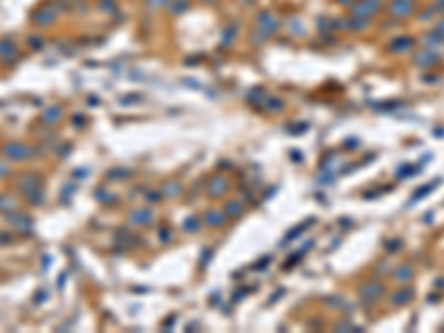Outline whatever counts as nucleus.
I'll list each match as a JSON object with an SVG mask.
<instances>
[{"label": "nucleus", "mask_w": 444, "mask_h": 333, "mask_svg": "<svg viewBox=\"0 0 444 333\" xmlns=\"http://www.w3.org/2000/svg\"><path fill=\"white\" fill-rule=\"evenodd\" d=\"M18 189L24 193V196H29L31 200H40V178L36 174H27L18 180Z\"/></svg>", "instance_id": "obj_1"}, {"label": "nucleus", "mask_w": 444, "mask_h": 333, "mask_svg": "<svg viewBox=\"0 0 444 333\" xmlns=\"http://www.w3.org/2000/svg\"><path fill=\"white\" fill-rule=\"evenodd\" d=\"M5 155L9 160H27L34 155V149L29 145H22V142H9L5 147Z\"/></svg>", "instance_id": "obj_2"}, {"label": "nucleus", "mask_w": 444, "mask_h": 333, "mask_svg": "<svg viewBox=\"0 0 444 333\" xmlns=\"http://www.w3.org/2000/svg\"><path fill=\"white\" fill-rule=\"evenodd\" d=\"M380 9V0H362V2H357L355 7L351 9V14L355 18H367V16H373L376 11Z\"/></svg>", "instance_id": "obj_3"}, {"label": "nucleus", "mask_w": 444, "mask_h": 333, "mask_svg": "<svg viewBox=\"0 0 444 333\" xmlns=\"http://www.w3.org/2000/svg\"><path fill=\"white\" fill-rule=\"evenodd\" d=\"M258 24H260V29L265 31V34L278 31V18H275L271 11H262V14L258 16Z\"/></svg>", "instance_id": "obj_4"}, {"label": "nucleus", "mask_w": 444, "mask_h": 333, "mask_svg": "<svg viewBox=\"0 0 444 333\" xmlns=\"http://www.w3.org/2000/svg\"><path fill=\"white\" fill-rule=\"evenodd\" d=\"M389 11L393 16H406L413 11V0H393L389 5Z\"/></svg>", "instance_id": "obj_5"}, {"label": "nucleus", "mask_w": 444, "mask_h": 333, "mask_svg": "<svg viewBox=\"0 0 444 333\" xmlns=\"http://www.w3.org/2000/svg\"><path fill=\"white\" fill-rule=\"evenodd\" d=\"M224 191H227V180L224 178L218 176V178H213L211 182H209V193H211V196H220V193H224Z\"/></svg>", "instance_id": "obj_6"}, {"label": "nucleus", "mask_w": 444, "mask_h": 333, "mask_svg": "<svg viewBox=\"0 0 444 333\" xmlns=\"http://www.w3.org/2000/svg\"><path fill=\"white\" fill-rule=\"evenodd\" d=\"M131 220H135L138 224H149V222L154 220V213H151L149 209H138L135 213H131Z\"/></svg>", "instance_id": "obj_7"}, {"label": "nucleus", "mask_w": 444, "mask_h": 333, "mask_svg": "<svg viewBox=\"0 0 444 333\" xmlns=\"http://www.w3.org/2000/svg\"><path fill=\"white\" fill-rule=\"evenodd\" d=\"M413 44V38H409V36H404V38H398L391 43V51H406V49Z\"/></svg>", "instance_id": "obj_8"}, {"label": "nucleus", "mask_w": 444, "mask_h": 333, "mask_svg": "<svg viewBox=\"0 0 444 333\" xmlns=\"http://www.w3.org/2000/svg\"><path fill=\"white\" fill-rule=\"evenodd\" d=\"M16 53V44L11 40H0V58H7V56H14Z\"/></svg>", "instance_id": "obj_9"}, {"label": "nucleus", "mask_w": 444, "mask_h": 333, "mask_svg": "<svg viewBox=\"0 0 444 333\" xmlns=\"http://www.w3.org/2000/svg\"><path fill=\"white\" fill-rule=\"evenodd\" d=\"M204 220H207L211 227H218V224L224 222V213H222V211H209L207 216H204Z\"/></svg>", "instance_id": "obj_10"}, {"label": "nucleus", "mask_w": 444, "mask_h": 333, "mask_svg": "<svg viewBox=\"0 0 444 333\" xmlns=\"http://www.w3.org/2000/svg\"><path fill=\"white\" fill-rule=\"evenodd\" d=\"M11 220H14V222H18V224H16L18 229H29V227H31V218L20 216V213H18V216H11Z\"/></svg>", "instance_id": "obj_11"}, {"label": "nucleus", "mask_w": 444, "mask_h": 333, "mask_svg": "<svg viewBox=\"0 0 444 333\" xmlns=\"http://www.w3.org/2000/svg\"><path fill=\"white\" fill-rule=\"evenodd\" d=\"M58 116H60V109H58V107H51L47 113H43V120L44 122H56V120H58Z\"/></svg>", "instance_id": "obj_12"}, {"label": "nucleus", "mask_w": 444, "mask_h": 333, "mask_svg": "<svg viewBox=\"0 0 444 333\" xmlns=\"http://www.w3.org/2000/svg\"><path fill=\"white\" fill-rule=\"evenodd\" d=\"M0 209H14V200L9 196H0Z\"/></svg>", "instance_id": "obj_13"}, {"label": "nucleus", "mask_w": 444, "mask_h": 333, "mask_svg": "<svg viewBox=\"0 0 444 333\" xmlns=\"http://www.w3.org/2000/svg\"><path fill=\"white\" fill-rule=\"evenodd\" d=\"M184 229H189V231H198V220L196 218H191V220H184Z\"/></svg>", "instance_id": "obj_14"}, {"label": "nucleus", "mask_w": 444, "mask_h": 333, "mask_svg": "<svg viewBox=\"0 0 444 333\" xmlns=\"http://www.w3.org/2000/svg\"><path fill=\"white\" fill-rule=\"evenodd\" d=\"M238 207H240V204H238V202H229V209H227V213H231V216H236V213L240 211V209H238Z\"/></svg>", "instance_id": "obj_15"}, {"label": "nucleus", "mask_w": 444, "mask_h": 333, "mask_svg": "<svg viewBox=\"0 0 444 333\" xmlns=\"http://www.w3.org/2000/svg\"><path fill=\"white\" fill-rule=\"evenodd\" d=\"M7 174V167H5V164H0V176H5Z\"/></svg>", "instance_id": "obj_16"}, {"label": "nucleus", "mask_w": 444, "mask_h": 333, "mask_svg": "<svg viewBox=\"0 0 444 333\" xmlns=\"http://www.w3.org/2000/svg\"><path fill=\"white\" fill-rule=\"evenodd\" d=\"M438 31H440V34H444V20H442V22L438 24Z\"/></svg>", "instance_id": "obj_17"}, {"label": "nucleus", "mask_w": 444, "mask_h": 333, "mask_svg": "<svg viewBox=\"0 0 444 333\" xmlns=\"http://www.w3.org/2000/svg\"><path fill=\"white\" fill-rule=\"evenodd\" d=\"M7 240L11 242V238H7V236H2V233H0V242H7Z\"/></svg>", "instance_id": "obj_18"}, {"label": "nucleus", "mask_w": 444, "mask_h": 333, "mask_svg": "<svg viewBox=\"0 0 444 333\" xmlns=\"http://www.w3.org/2000/svg\"><path fill=\"white\" fill-rule=\"evenodd\" d=\"M338 2H342V5H347V2H353V0H338Z\"/></svg>", "instance_id": "obj_19"}]
</instances>
